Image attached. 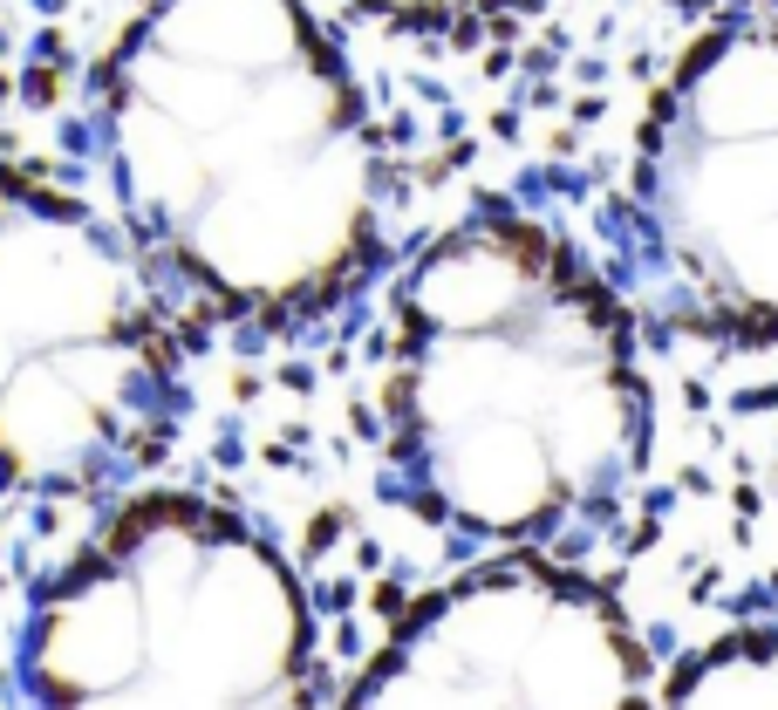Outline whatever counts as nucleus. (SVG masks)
<instances>
[{"label":"nucleus","instance_id":"1","mask_svg":"<svg viewBox=\"0 0 778 710\" xmlns=\"http://www.w3.org/2000/svg\"><path fill=\"white\" fill-rule=\"evenodd\" d=\"M117 205L233 321L342 294L376 239V137L308 0H151L103 62Z\"/></svg>","mask_w":778,"mask_h":710},{"label":"nucleus","instance_id":"2","mask_svg":"<svg viewBox=\"0 0 778 710\" xmlns=\"http://www.w3.org/2000/svg\"><path fill=\"white\" fill-rule=\"evenodd\" d=\"M601 321L526 226H478L417 260L383 342V424L430 513L519 540L581 499L622 444Z\"/></svg>","mask_w":778,"mask_h":710},{"label":"nucleus","instance_id":"3","mask_svg":"<svg viewBox=\"0 0 778 710\" xmlns=\"http://www.w3.org/2000/svg\"><path fill=\"white\" fill-rule=\"evenodd\" d=\"M21 710H328L294 560L205 492H137L35 588Z\"/></svg>","mask_w":778,"mask_h":710},{"label":"nucleus","instance_id":"4","mask_svg":"<svg viewBox=\"0 0 778 710\" xmlns=\"http://www.w3.org/2000/svg\"><path fill=\"white\" fill-rule=\"evenodd\" d=\"M171 424V328L89 205L0 164V492L137 472Z\"/></svg>","mask_w":778,"mask_h":710},{"label":"nucleus","instance_id":"5","mask_svg":"<svg viewBox=\"0 0 778 710\" xmlns=\"http://www.w3.org/2000/svg\"><path fill=\"white\" fill-rule=\"evenodd\" d=\"M635 649L546 567H485L430 594L342 710H628Z\"/></svg>","mask_w":778,"mask_h":710},{"label":"nucleus","instance_id":"6","mask_svg":"<svg viewBox=\"0 0 778 710\" xmlns=\"http://www.w3.org/2000/svg\"><path fill=\"white\" fill-rule=\"evenodd\" d=\"M376 14H396V21H465L478 7H512V0H362Z\"/></svg>","mask_w":778,"mask_h":710}]
</instances>
